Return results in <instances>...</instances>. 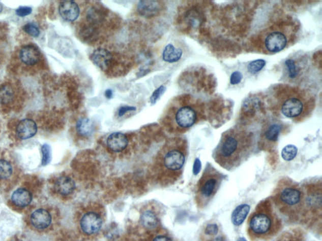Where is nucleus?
Wrapping results in <instances>:
<instances>
[{
    "mask_svg": "<svg viewBox=\"0 0 322 241\" xmlns=\"http://www.w3.org/2000/svg\"><path fill=\"white\" fill-rule=\"evenodd\" d=\"M253 150L251 132L244 126H236L222 134L213 157L221 167L231 171L251 157Z\"/></svg>",
    "mask_w": 322,
    "mask_h": 241,
    "instance_id": "nucleus-1",
    "label": "nucleus"
},
{
    "mask_svg": "<svg viewBox=\"0 0 322 241\" xmlns=\"http://www.w3.org/2000/svg\"><path fill=\"white\" fill-rule=\"evenodd\" d=\"M273 97L279 112L296 123L307 120L315 108L313 96L299 87L278 85L274 89Z\"/></svg>",
    "mask_w": 322,
    "mask_h": 241,
    "instance_id": "nucleus-2",
    "label": "nucleus"
},
{
    "mask_svg": "<svg viewBox=\"0 0 322 241\" xmlns=\"http://www.w3.org/2000/svg\"><path fill=\"white\" fill-rule=\"evenodd\" d=\"M271 198L260 201L247 222V234L252 240L271 239L280 230L282 221Z\"/></svg>",
    "mask_w": 322,
    "mask_h": 241,
    "instance_id": "nucleus-3",
    "label": "nucleus"
},
{
    "mask_svg": "<svg viewBox=\"0 0 322 241\" xmlns=\"http://www.w3.org/2000/svg\"><path fill=\"white\" fill-rule=\"evenodd\" d=\"M187 155L186 140L175 139L167 143L159 152L155 162L154 168L159 178L166 181H177L182 174Z\"/></svg>",
    "mask_w": 322,
    "mask_h": 241,
    "instance_id": "nucleus-4",
    "label": "nucleus"
},
{
    "mask_svg": "<svg viewBox=\"0 0 322 241\" xmlns=\"http://www.w3.org/2000/svg\"><path fill=\"white\" fill-rule=\"evenodd\" d=\"M303 198L302 185L288 177L278 182L271 197L278 213L294 222L300 221Z\"/></svg>",
    "mask_w": 322,
    "mask_h": 241,
    "instance_id": "nucleus-5",
    "label": "nucleus"
},
{
    "mask_svg": "<svg viewBox=\"0 0 322 241\" xmlns=\"http://www.w3.org/2000/svg\"><path fill=\"white\" fill-rule=\"evenodd\" d=\"M204 116V106L201 102L192 97L186 96L177 100L170 111L169 124L174 131L183 133L192 128Z\"/></svg>",
    "mask_w": 322,
    "mask_h": 241,
    "instance_id": "nucleus-6",
    "label": "nucleus"
},
{
    "mask_svg": "<svg viewBox=\"0 0 322 241\" xmlns=\"http://www.w3.org/2000/svg\"><path fill=\"white\" fill-rule=\"evenodd\" d=\"M295 36L294 25L282 22L263 30L257 38V47L266 54H276L288 46Z\"/></svg>",
    "mask_w": 322,
    "mask_h": 241,
    "instance_id": "nucleus-7",
    "label": "nucleus"
},
{
    "mask_svg": "<svg viewBox=\"0 0 322 241\" xmlns=\"http://www.w3.org/2000/svg\"><path fill=\"white\" fill-rule=\"evenodd\" d=\"M303 198L300 221L308 225L321 222L322 217V182L311 180L302 185Z\"/></svg>",
    "mask_w": 322,
    "mask_h": 241,
    "instance_id": "nucleus-8",
    "label": "nucleus"
},
{
    "mask_svg": "<svg viewBox=\"0 0 322 241\" xmlns=\"http://www.w3.org/2000/svg\"><path fill=\"white\" fill-rule=\"evenodd\" d=\"M224 178L225 176L214 166L207 164L196 186L195 200L198 208L203 209L210 204Z\"/></svg>",
    "mask_w": 322,
    "mask_h": 241,
    "instance_id": "nucleus-9",
    "label": "nucleus"
},
{
    "mask_svg": "<svg viewBox=\"0 0 322 241\" xmlns=\"http://www.w3.org/2000/svg\"><path fill=\"white\" fill-rule=\"evenodd\" d=\"M91 59L101 70L110 75H119L124 70V59L115 52L106 49H96L91 55Z\"/></svg>",
    "mask_w": 322,
    "mask_h": 241,
    "instance_id": "nucleus-10",
    "label": "nucleus"
},
{
    "mask_svg": "<svg viewBox=\"0 0 322 241\" xmlns=\"http://www.w3.org/2000/svg\"><path fill=\"white\" fill-rule=\"evenodd\" d=\"M103 211L100 206H87L79 214V228L84 235L97 234L103 226Z\"/></svg>",
    "mask_w": 322,
    "mask_h": 241,
    "instance_id": "nucleus-11",
    "label": "nucleus"
},
{
    "mask_svg": "<svg viewBox=\"0 0 322 241\" xmlns=\"http://www.w3.org/2000/svg\"><path fill=\"white\" fill-rule=\"evenodd\" d=\"M284 130L283 124L279 121L269 122L263 128L259 147L260 149L271 152L276 147L279 137Z\"/></svg>",
    "mask_w": 322,
    "mask_h": 241,
    "instance_id": "nucleus-12",
    "label": "nucleus"
},
{
    "mask_svg": "<svg viewBox=\"0 0 322 241\" xmlns=\"http://www.w3.org/2000/svg\"><path fill=\"white\" fill-rule=\"evenodd\" d=\"M307 65V60L303 55H294L284 61V76L290 83H297L305 74Z\"/></svg>",
    "mask_w": 322,
    "mask_h": 241,
    "instance_id": "nucleus-13",
    "label": "nucleus"
},
{
    "mask_svg": "<svg viewBox=\"0 0 322 241\" xmlns=\"http://www.w3.org/2000/svg\"><path fill=\"white\" fill-rule=\"evenodd\" d=\"M20 62L26 66H34L41 62L42 55L40 50L34 45H26L18 53Z\"/></svg>",
    "mask_w": 322,
    "mask_h": 241,
    "instance_id": "nucleus-14",
    "label": "nucleus"
},
{
    "mask_svg": "<svg viewBox=\"0 0 322 241\" xmlns=\"http://www.w3.org/2000/svg\"><path fill=\"white\" fill-rule=\"evenodd\" d=\"M162 5L160 2L143 0L138 3L137 10L142 17L150 18L159 15L162 11Z\"/></svg>",
    "mask_w": 322,
    "mask_h": 241,
    "instance_id": "nucleus-15",
    "label": "nucleus"
},
{
    "mask_svg": "<svg viewBox=\"0 0 322 241\" xmlns=\"http://www.w3.org/2000/svg\"><path fill=\"white\" fill-rule=\"evenodd\" d=\"M32 226L38 230L46 229L52 222V216L49 211L44 209L35 211L31 216Z\"/></svg>",
    "mask_w": 322,
    "mask_h": 241,
    "instance_id": "nucleus-16",
    "label": "nucleus"
},
{
    "mask_svg": "<svg viewBox=\"0 0 322 241\" xmlns=\"http://www.w3.org/2000/svg\"><path fill=\"white\" fill-rule=\"evenodd\" d=\"M58 12L63 20L72 22L78 19L80 15V9L75 2L65 1L58 6Z\"/></svg>",
    "mask_w": 322,
    "mask_h": 241,
    "instance_id": "nucleus-17",
    "label": "nucleus"
},
{
    "mask_svg": "<svg viewBox=\"0 0 322 241\" xmlns=\"http://www.w3.org/2000/svg\"><path fill=\"white\" fill-rule=\"evenodd\" d=\"M129 145V139L126 134L115 132L109 135L106 140V146L113 153H120L126 149Z\"/></svg>",
    "mask_w": 322,
    "mask_h": 241,
    "instance_id": "nucleus-18",
    "label": "nucleus"
},
{
    "mask_svg": "<svg viewBox=\"0 0 322 241\" xmlns=\"http://www.w3.org/2000/svg\"><path fill=\"white\" fill-rule=\"evenodd\" d=\"M16 132L19 139L27 140L36 134L37 126L36 122L31 119H24L18 124Z\"/></svg>",
    "mask_w": 322,
    "mask_h": 241,
    "instance_id": "nucleus-19",
    "label": "nucleus"
},
{
    "mask_svg": "<svg viewBox=\"0 0 322 241\" xmlns=\"http://www.w3.org/2000/svg\"><path fill=\"white\" fill-rule=\"evenodd\" d=\"M75 189V182L70 177H61L55 182V189L61 195H70L74 192Z\"/></svg>",
    "mask_w": 322,
    "mask_h": 241,
    "instance_id": "nucleus-20",
    "label": "nucleus"
},
{
    "mask_svg": "<svg viewBox=\"0 0 322 241\" xmlns=\"http://www.w3.org/2000/svg\"><path fill=\"white\" fill-rule=\"evenodd\" d=\"M159 217L152 209H145L142 212L140 222L142 226L148 230H154L159 226Z\"/></svg>",
    "mask_w": 322,
    "mask_h": 241,
    "instance_id": "nucleus-21",
    "label": "nucleus"
},
{
    "mask_svg": "<svg viewBox=\"0 0 322 241\" xmlns=\"http://www.w3.org/2000/svg\"><path fill=\"white\" fill-rule=\"evenodd\" d=\"M33 200L32 193L25 189H18L13 193L12 201L15 205L20 208H25Z\"/></svg>",
    "mask_w": 322,
    "mask_h": 241,
    "instance_id": "nucleus-22",
    "label": "nucleus"
},
{
    "mask_svg": "<svg viewBox=\"0 0 322 241\" xmlns=\"http://www.w3.org/2000/svg\"><path fill=\"white\" fill-rule=\"evenodd\" d=\"M183 51L182 49L177 48L172 44L167 45L162 52V59L170 63H175L180 60L183 57Z\"/></svg>",
    "mask_w": 322,
    "mask_h": 241,
    "instance_id": "nucleus-23",
    "label": "nucleus"
},
{
    "mask_svg": "<svg viewBox=\"0 0 322 241\" xmlns=\"http://www.w3.org/2000/svg\"><path fill=\"white\" fill-rule=\"evenodd\" d=\"M77 133L83 137H89L94 132L93 122L87 118H81L77 121L76 125Z\"/></svg>",
    "mask_w": 322,
    "mask_h": 241,
    "instance_id": "nucleus-24",
    "label": "nucleus"
},
{
    "mask_svg": "<svg viewBox=\"0 0 322 241\" xmlns=\"http://www.w3.org/2000/svg\"><path fill=\"white\" fill-rule=\"evenodd\" d=\"M250 205L244 203L237 206L235 210L231 214V222L235 226H240L247 218L250 211Z\"/></svg>",
    "mask_w": 322,
    "mask_h": 241,
    "instance_id": "nucleus-25",
    "label": "nucleus"
},
{
    "mask_svg": "<svg viewBox=\"0 0 322 241\" xmlns=\"http://www.w3.org/2000/svg\"><path fill=\"white\" fill-rule=\"evenodd\" d=\"M15 98V89L10 84L2 85L0 86V104L9 105Z\"/></svg>",
    "mask_w": 322,
    "mask_h": 241,
    "instance_id": "nucleus-26",
    "label": "nucleus"
},
{
    "mask_svg": "<svg viewBox=\"0 0 322 241\" xmlns=\"http://www.w3.org/2000/svg\"><path fill=\"white\" fill-rule=\"evenodd\" d=\"M13 168L9 161L1 159L0 160V180L9 179L12 176Z\"/></svg>",
    "mask_w": 322,
    "mask_h": 241,
    "instance_id": "nucleus-27",
    "label": "nucleus"
},
{
    "mask_svg": "<svg viewBox=\"0 0 322 241\" xmlns=\"http://www.w3.org/2000/svg\"><path fill=\"white\" fill-rule=\"evenodd\" d=\"M298 148L295 145H289L283 148L281 152V157L285 161H292L297 157Z\"/></svg>",
    "mask_w": 322,
    "mask_h": 241,
    "instance_id": "nucleus-28",
    "label": "nucleus"
},
{
    "mask_svg": "<svg viewBox=\"0 0 322 241\" xmlns=\"http://www.w3.org/2000/svg\"><path fill=\"white\" fill-rule=\"evenodd\" d=\"M266 63V62L265 60H255L252 61V62L249 63L248 66H247V68H248L250 73L252 74H256L264 68Z\"/></svg>",
    "mask_w": 322,
    "mask_h": 241,
    "instance_id": "nucleus-29",
    "label": "nucleus"
},
{
    "mask_svg": "<svg viewBox=\"0 0 322 241\" xmlns=\"http://www.w3.org/2000/svg\"><path fill=\"white\" fill-rule=\"evenodd\" d=\"M42 153V165L46 166L51 160V148L50 146L45 144L41 148Z\"/></svg>",
    "mask_w": 322,
    "mask_h": 241,
    "instance_id": "nucleus-30",
    "label": "nucleus"
},
{
    "mask_svg": "<svg viewBox=\"0 0 322 241\" xmlns=\"http://www.w3.org/2000/svg\"><path fill=\"white\" fill-rule=\"evenodd\" d=\"M167 90V87L163 85H162L160 87H158V89H156L155 91L153 92V94L150 98V102L151 105H155L157 102L158 101L159 99H161V97L162 96L165 92H166Z\"/></svg>",
    "mask_w": 322,
    "mask_h": 241,
    "instance_id": "nucleus-31",
    "label": "nucleus"
},
{
    "mask_svg": "<svg viewBox=\"0 0 322 241\" xmlns=\"http://www.w3.org/2000/svg\"><path fill=\"white\" fill-rule=\"evenodd\" d=\"M23 30L28 35L33 37H38L41 33L39 28L33 23H26L23 26Z\"/></svg>",
    "mask_w": 322,
    "mask_h": 241,
    "instance_id": "nucleus-32",
    "label": "nucleus"
},
{
    "mask_svg": "<svg viewBox=\"0 0 322 241\" xmlns=\"http://www.w3.org/2000/svg\"><path fill=\"white\" fill-rule=\"evenodd\" d=\"M219 230V226H217V224H209L204 228V233L207 236L214 237L216 236Z\"/></svg>",
    "mask_w": 322,
    "mask_h": 241,
    "instance_id": "nucleus-33",
    "label": "nucleus"
},
{
    "mask_svg": "<svg viewBox=\"0 0 322 241\" xmlns=\"http://www.w3.org/2000/svg\"><path fill=\"white\" fill-rule=\"evenodd\" d=\"M32 12H33V9L29 7H20L16 10V13L20 17H26V16L31 14Z\"/></svg>",
    "mask_w": 322,
    "mask_h": 241,
    "instance_id": "nucleus-34",
    "label": "nucleus"
},
{
    "mask_svg": "<svg viewBox=\"0 0 322 241\" xmlns=\"http://www.w3.org/2000/svg\"><path fill=\"white\" fill-rule=\"evenodd\" d=\"M136 110V108L134 107H129V106H124L119 108L118 111V115L119 117H122V116L126 115L128 112L130 111H133Z\"/></svg>",
    "mask_w": 322,
    "mask_h": 241,
    "instance_id": "nucleus-35",
    "label": "nucleus"
},
{
    "mask_svg": "<svg viewBox=\"0 0 322 241\" xmlns=\"http://www.w3.org/2000/svg\"><path fill=\"white\" fill-rule=\"evenodd\" d=\"M242 74L240 72H234L231 74L230 78V83L231 84H237L240 83L242 78Z\"/></svg>",
    "mask_w": 322,
    "mask_h": 241,
    "instance_id": "nucleus-36",
    "label": "nucleus"
},
{
    "mask_svg": "<svg viewBox=\"0 0 322 241\" xmlns=\"http://www.w3.org/2000/svg\"><path fill=\"white\" fill-rule=\"evenodd\" d=\"M152 241H173V239L169 235L159 234L154 236Z\"/></svg>",
    "mask_w": 322,
    "mask_h": 241,
    "instance_id": "nucleus-37",
    "label": "nucleus"
},
{
    "mask_svg": "<svg viewBox=\"0 0 322 241\" xmlns=\"http://www.w3.org/2000/svg\"><path fill=\"white\" fill-rule=\"evenodd\" d=\"M201 168V163L200 160L198 158L196 159L193 165V174L194 175H198L200 172Z\"/></svg>",
    "mask_w": 322,
    "mask_h": 241,
    "instance_id": "nucleus-38",
    "label": "nucleus"
},
{
    "mask_svg": "<svg viewBox=\"0 0 322 241\" xmlns=\"http://www.w3.org/2000/svg\"><path fill=\"white\" fill-rule=\"evenodd\" d=\"M105 95L107 99H111L113 97V91L111 89H107L105 92Z\"/></svg>",
    "mask_w": 322,
    "mask_h": 241,
    "instance_id": "nucleus-39",
    "label": "nucleus"
},
{
    "mask_svg": "<svg viewBox=\"0 0 322 241\" xmlns=\"http://www.w3.org/2000/svg\"><path fill=\"white\" fill-rule=\"evenodd\" d=\"M210 241H227V239H225L224 237L223 236H218L217 237H214L212 240H210Z\"/></svg>",
    "mask_w": 322,
    "mask_h": 241,
    "instance_id": "nucleus-40",
    "label": "nucleus"
},
{
    "mask_svg": "<svg viewBox=\"0 0 322 241\" xmlns=\"http://www.w3.org/2000/svg\"><path fill=\"white\" fill-rule=\"evenodd\" d=\"M237 241H247V240L246 239H245L244 237H240V238H239V239Z\"/></svg>",
    "mask_w": 322,
    "mask_h": 241,
    "instance_id": "nucleus-41",
    "label": "nucleus"
},
{
    "mask_svg": "<svg viewBox=\"0 0 322 241\" xmlns=\"http://www.w3.org/2000/svg\"><path fill=\"white\" fill-rule=\"evenodd\" d=\"M3 10V5L1 4V3H0V12H1Z\"/></svg>",
    "mask_w": 322,
    "mask_h": 241,
    "instance_id": "nucleus-42",
    "label": "nucleus"
}]
</instances>
